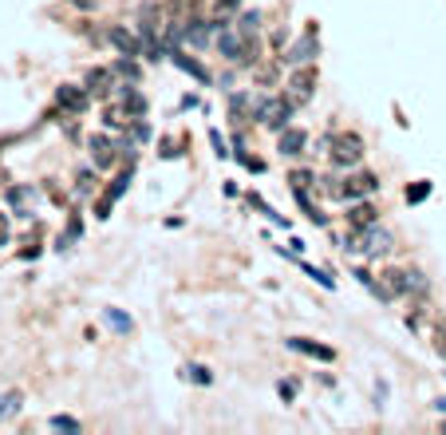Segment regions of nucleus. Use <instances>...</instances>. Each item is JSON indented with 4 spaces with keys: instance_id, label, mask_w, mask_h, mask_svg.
I'll use <instances>...</instances> for the list:
<instances>
[{
    "instance_id": "obj_1",
    "label": "nucleus",
    "mask_w": 446,
    "mask_h": 435,
    "mask_svg": "<svg viewBox=\"0 0 446 435\" xmlns=\"http://www.w3.org/2000/svg\"><path fill=\"white\" fill-rule=\"evenodd\" d=\"M292 111H297V103L288 99V95H268V99H257V107H253L257 123L268 127V131H285L288 119H292Z\"/></svg>"
},
{
    "instance_id": "obj_2",
    "label": "nucleus",
    "mask_w": 446,
    "mask_h": 435,
    "mask_svg": "<svg viewBox=\"0 0 446 435\" xmlns=\"http://www.w3.org/2000/svg\"><path fill=\"white\" fill-rule=\"evenodd\" d=\"M359 159H364V139L359 135H336L332 139V162H336L340 171L359 166Z\"/></svg>"
},
{
    "instance_id": "obj_3",
    "label": "nucleus",
    "mask_w": 446,
    "mask_h": 435,
    "mask_svg": "<svg viewBox=\"0 0 446 435\" xmlns=\"http://www.w3.org/2000/svg\"><path fill=\"white\" fill-rule=\"evenodd\" d=\"M312 92H316V68H308V63H300L297 71H292V75H288V87H285V95L292 103H308L312 99Z\"/></svg>"
},
{
    "instance_id": "obj_4",
    "label": "nucleus",
    "mask_w": 446,
    "mask_h": 435,
    "mask_svg": "<svg viewBox=\"0 0 446 435\" xmlns=\"http://www.w3.org/2000/svg\"><path fill=\"white\" fill-rule=\"evenodd\" d=\"M376 190H379V178H376V174H367V171L347 174L344 183H340V198H344V202H359V198H371Z\"/></svg>"
},
{
    "instance_id": "obj_5",
    "label": "nucleus",
    "mask_w": 446,
    "mask_h": 435,
    "mask_svg": "<svg viewBox=\"0 0 446 435\" xmlns=\"http://www.w3.org/2000/svg\"><path fill=\"white\" fill-rule=\"evenodd\" d=\"M371 293H376L379 301H399V297L407 293V269H383L379 281L371 285Z\"/></svg>"
},
{
    "instance_id": "obj_6",
    "label": "nucleus",
    "mask_w": 446,
    "mask_h": 435,
    "mask_svg": "<svg viewBox=\"0 0 446 435\" xmlns=\"http://www.w3.org/2000/svg\"><path fill=\"white\" fill-rule=\"evenodd\" d=\"M316 51H320V32H316V28H308L304 36H300V40L292 44V48H288L285 60L292 63V68H300V63H312V56H316Z\"/></svg>"
},
{
    "instance_id": "obj_7",
    "label": "nucleus",
    "mask_w": 446,
    "mask_h": 435,
    "mask_svg": "<svg viewBox=\"0 0 446 435\" xmlns=\"http://www.w3.org/2000/svg\"><path fill=\"white\" fill-rule=\"evenodd\" d=\"M277 151L285 159H300L308 151V135L300 127H285V131H277Z\"/></svg>"
},
{
    "instance_id": "obj_8",
    "label": "nucleus",
    "mask_w": 446,
    "mask_h": 435,
    "mask_svg": "<svg viewBox=\"0 0 446 435\" xmlns=\"http://www.w3.org/2000/svg\"><path fill=\"white\" fill-rule=\"evenodd\" d=\"M56 103H60L63 111H87V103H91V92L87 87H80V83H63L60 92H56Z\"/></svg>"
},
{
    "instance_id": "obj_9",
    "label": "nucleus",
    "mask_w": 446,
    "mask_h": 435,
    "mask_svg": "<svg viewBox=\"0 0 446 435\" xmlns=\"http://www.w3.org/2000/svg\"><path fill=\"white\" fill-rule=\"evenodd\" d=\"M87 151H91V162H95V171H107V166H115V142L107 139V135H95V139L87 142Z\"/></svg>"
},
{
    "instance_id": "obj_10",
    "label": "nucleus",
    "mask_w": 446,
    "mask_h": 435,
    "mask_svg": "<svg viewBox=\"0 0 446 435\" xmlns=\"http://www.w3.org/2000/svg\"><path fill=\"white\" fill-rule=\"evenodd\" d=\"M288 348L292 353H304V356H316V360H324V364H332L336 360V348H328V344H316V341H308V336H288Z\"/></svg>"
},
{
    "instance_id": "obj_11",
    "label": "nucleus",
    "mask_w": 446,
    "mask_h": 435,
    "mask_svg": "<svg viewBox=\"0 0 446 435\" xmlns=\"http://www.w3.org/2000/svg\"><path fill=\"white\" fill-rule=\"evenodd\" d=\"M130 174H135V171H130V166H127V171H123L119 178L111 183V190L103 194V198H99V206H95V218H107V214H111V206L119 202L123 194H127V186H130Z\"/></svg>"
},
{
    "instance_id": "obj_12",
    "label": "nucleus",
    "mask_w": 446,
    "mask_h": 435,
    "mask_svg": "<svg viewBox=\"0 0 446 435\" xmlns=\"http://www.w3.org/2000/svg\"><path fill=\"white\" fill-rule=\"evenodd\" d=\"M95 99H107L111 95V87H115V68H95V71H87V83H83Z\"/></svg>"
},
{
    "instance_id": "obj_13",
    "label": "nucleus",
    "mask_w": 446,
    "mask_h": 435,
    "mask_svg": "<svg viewBox=\"0 0 446 435\" xmlns=\"http://www.w3.org/2000/svg\"><path fill=\"white\" fill-rule=\"evenodd\" d=\"M367 226H376V206L371 202H347V230H367Z\"/></svg>"
},
{
    "instance_id": "obj_14",
    "label": "nucleus",
    "mask_w": 446,
    "mask_h": 435,
    "mask_svg": "<svg viewBox=\"0 0 446 435\" xmlns=\"http://www.w3.org/2000/svg\"><path fill=\"white\" fill-rule=\"evenodd\" d=\"M111 44H115V48H119L123 56H135V60H139L142 51H147V44H142L139 36H135V32L119 28V24H115V28H111Z\"/></svg>"
},
{
    "instance_id": "obj_15",
    "label": "nucleus",
    "mask_w": 446,
    "mask_h": 435,
    "mask_svg": "<svg viewBox=\"0 0 446 435\" xmlns=\"http://www.w3.org/2000/svg\"><path fill=\"white\" fill-rule=\"evenodd\" d=\"M391 230H376V226H367L364 230V250L371 253V257H379V253H391Z\"/></svg>"
},
{
    "instance_id": "obj_16",
    "label": "nucleus",
    "mask_w": 446,
    "mask_h": 435,
    "mask_svg": "<svg viewBox=\"0 0 446 435\" xmlns=\"http://www.w3.org/2000/svg\"><path fill=\"white\" fill-rule=\"evenodd\" d=\"M407 324H411V333H419L423 341H435V336H438V324H442V321H430V317H426V309H415V313L407 317Z\"/></svg>"
},
{
    "instance_id": "obj_17",
    "label": "nucleus",
    "mask_w": 446,
    "mask_h": 435,
    "mask_svg": "<svg viewBox=\"0 0 446 435\" xmlns=\"http://www.w3.org/2000/svg\"><path fill=\"white\" fill-rule=\"evenodd\" d=\"M253 107H257V103H253V95H249V92H233V95H229V119H233V123H245V115L253 111Z\"/></svg>"
},
{
    "instance_id": "obj_18",
    "label": "nucleus",
    "mask_w": 446,
    "mask_h": 435,
    "mask_svg": "<svg viewBox=\"0 0 446 435\" xmlns=\"http://www.w3.org/2000/svg\"><path fill=\"white\" fill-rule=\"evenodd\" d=\"M170 60L178 63V68H182V71H190V75H194V80H198V83H209V71H206V68H202V63H198V60H190L186 51H178V48H170Z\"/></svg>"
},
{
    "instance_id": "obj_19",
    "label": "nucleus",
    "mask_w": 446,
    "mask_h": 435,
    "mask_svg": "<svg viewBox=\"0 0 446 435\" xmlns=\"http://www.w3.org/2000/svg\"><path fill=\"white\" fill-rule=\"evenodd\" d=\"M249 206H253V210H261L273 226H285V230H288V218H285V214H277V210H273V206H268L265 198H261V194H253V190H249Z\"/></svg>"
},
{
    "instance_id": "obj_20",
    "label": "nucleus",
    "mask_w": 446,
    "mask_h": 435,
    "mask_svg": "<svg viewBox=\"0 0 446 435\" xmlns=\"http://www.w3.org/2000/svg\"><path fill=\"white\" fill-rule=\"evenodd\" d=\"M103 321H107V324H111V329H115L119 336H127L130 329H135V321H130L127 313H119V309H103Z\"/></svg>"
},
{
    "instance_id": "obj_21",
    "label": "nucleus",
    "mask_w": 446,
    "mask_h": 435,
    "mask_svg": "<svg viewBox=\"0 0 446 435\" xmlns=\"http://www.w3.org/2000/svg\"><path fill=\"white\" fill-rule=\"evenodd\" d=\"M237 32H241V36H257V32H261V12L257 8L241 12V16H237Z\"/></svg>"
},
{
    "instance_id": "obj_22",
    "label": "nucleus",
    "mask_w": 446,
    "mask_h": 435,
    "mask_svg": "<svg viewBox=\"0 0 446 435\" xmlns=\"http://www.w3.org/2000/svg\"><path fill=\"white\" fill-rule=\"evenodd\" d=\"M24 404V396L20 392H0V419H8V415H16Z\"/></svg>"
},
{
    "instance_id": "obj_23",
    "label": "nucleus",
    "mask_w": 446,
    "mask_h": 435,
    "mask_svg": "<svg viewBox=\"0 0 446 435\" xmlns=\"http://www.w3.org/2000/svg\"><path fill=\"white\" fill-rule=\"evenodd\" d=\"M123 107L130 111V119H139V115L147 111V99H142V95L135 92V87H127V92H123Z\"/></svg>"
},
{
    "instance_id": "obj_24",
    "label": "nucleus",
    "mask_w": 446,
    "mask_h": 435,
    "mask_svg": "<svg viewBox=\"0 0 446 435\" xmlns=\"http://www.w3.org/2000/svg\"><path fill=\"white\" fill-rule=\"evenodd\" d=\"M182 376H186V380H194V384H202V388L213 384V372H209L206 364H186V368H182Z\"/></svg>"
},
{
    "instance_id": "obj_25",
    "label": "nucleus",
    "mask_w": 446,
    "mask_h": 435,
    "mask_svg": "<svg viewBox=\"0 0 446 435\" xmlns=\"http://www.w3.org/2000/svg\"><path fill=\"white\" fill-rule=\"evenodd\" d=\"M426 289H430V285H426V277L419 274V269H407V293H419V297H423Z\"/></svg>"
},
{
    "instance_id": "obj_26",
    "label": "nucleus",
    "mask_w": 446,
    "mask_h": 435,
    "mask_svg": "<svg viewBox=\"0 0 446 435\" xmlns=\"http://www.w3.org/2000/svg\"><path fill=\"white\" fill-rule=\"evenodd\" d=\"M115 75H127L130 83L139 80V63H135V56H123V60L115 63Z\"/></svg>"
},
{
    "instance_id": "obj_27",
    "label": "nucleus",
    "mask_w": 446,
    "mask_h": 435,
    "mask_svg": "<svg viewBox=\"0 0 446 435\" xmlns=\"http://www.w3.org/2000/svg\"><path fill=\"white\" fill-rule=\"evenodd\" d=\"M288 183H292V190H308V186H316L320 178H312V171H292Z\"/></svg>"
},
{
    "instance_id": "obj_28",
    "label": "nucleus",
    "mask_w": 446,
    "mask_h": 435,
    "mask_svg": "<svg viewBox=\"0 0 446 435\" xmlns=\"http://www.w3.org/2000/svg\"><path fill=\"white\" fill-rule=\"evenodd\" d=\"M297 265H300V269H304L308 277H316V281L324 285V289H336V281H332V277H328L324 269H316V265H308V262H297Z\"/></svg>"
},
{
    "instance_id": "obj_29",
    "label": "nucleus",
    "mask_w": 446,
    "mask_h": 435,
    "mask_svg": "<svg viewBox=\"0 0 446 435\" xmlns=\"http://www.w3.org/2000/svg\"><path fill=\"white\" fill-rule=\"evenodd\" d=\"M430 198V183H415L407 186V202H426Z\"/></svg>"
},
{
    "instance_id": "obj_30",
    "label": "nucleus",
    "mask_w": 446,
    "mask_h": 435,
    "mask_svg": "<svg viewBox=\"0 0 446 435\" xmlns=\"http://www.w3.org/2000/svg\"><path fill=\"white\" fill-rule=\"evenodd\" d=\"M51 427H56V431H80V419H71V415H51Z\"/></svg>"
},
{
    "instance_id": "obj_31",
    "label": "nucleus",
    "mask_w": 446,
    "mask_h": 435,
    "mask_svg": "<svg viewBox=\"0 0 446 435\" xmlns=\"http://www.w3.org/2000/svg\"><path fill=\"white\" fill-rule=\"evenodd\" d=\"M80 230H83V226H80V218H71L68 233H60V250H68V245L75 242V238H80Z\"/></svg>"
},
{
    "instance_id": "obj_32",
    "label": "nucleus",
    "mask_w": 446,
    "mask_h": 435,
    "mask_svg": "<svg viewBox=\"0 0 446 435\" xmlns=\"http://www.w3.org/2000/svg\"><path fill=\"white\" fill-rule=\"evenodd\" d=\"M209 142H213V154H218V159H229V147H225V139H221V131H209Z\"/></svg>"
},
{
    "instance_id": "obj_33",
    "label": "nucleus",
    "mask_w": 446,
    "mask_h": 435,
    "mask_svg": "<svg viewBox=\"0 0 446 435\" xmlns=\"http://www.w3.org/2000/svg\"><path fill=\"white\" fill-rule=\"evenodd\" d=\"M237 4H241V0H218V4H213V12H218L221 20H225L229 12H237Z\"/></svg>"
},
{
    "instance_id": "obj_34",
    "label": "nucleus",
    "mask_w": 446,
    "mask_h": 435,
    "mask_svg": "<svg viewBox=\"0 0 446 435\" xmlns=\"http://www.w3.org/2000/svg\"><path fill=\"white\" fill-rule=\"evenodd\" d=\"M277 392H280V400H285V404H288V400L297 396V384H288V380H280V384H277Z\"/></svg>"
},
{
    "instance_id": "obj_35",
    "label": "nucleus",
    "mask_w": 446,
    "mask_h": 435,
    "mask_svg": "<svg viewBox=\"0 0 446 435\" xmlns=\"http://www.w3.org/2000/svg\"><path fill=\"white\" fill-rule=\"evenodd\" d=\"M435 348H438V353H442V356H446V321H442V324H438V336H435Z\"/></svg>"
},
{
    "instance_id": "obj_36",
    "label": "nucleus",
    "mask_w": 446,
    "mask_h": 435,
    "mask_svg": "<svg viewBox=\"0 0 446 435\" xmlns=\"http://www.w3.org/2000/svg\"><path fill=\"white\" fill-rule=\"evenodd\" d=\"M8 242V222H4V214H0V245Z\"/></svg>"
},
{
    "instance_id": "obj_37",
    "label": "nucleus",
    "mask_w": 446,
    "mask_h": 435,
    "mask_svg": "<svg viewBox=\"0 0 446 435\" xmlns=\"http://www.w3.org/2000/svg\"><path fill=\"white\" fill-rule=\"evenodd\" d=\"M430 408H435L438 415H446V396H438V400H435V404H430Z\"/></svg>"
}]
</instances>
